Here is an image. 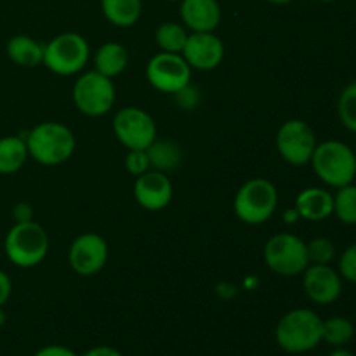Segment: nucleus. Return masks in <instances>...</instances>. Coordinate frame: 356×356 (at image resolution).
<instances>
[{"mask_svg":"<svg viewBox=\"0 0 356 356\" xmlns=\"http://www.w3.org/2000/svg\"><path fill=\"white\" fill-rule=\"evenodd\" d=\"M23 138L26 141L28 155L45 167L68 162L76 146L72 129L61 122H42L28 131Z\"/></svg>","mask_w":356,"mask_h":356,"instance_id":"obj_1","label":"nucleus"},{"mask_svg":"<svg viewBox=\"0 0 356 356\" xmlns=\"http://www.w3.org/2000/svg\"><path fill=\"white\" fill-rule=\"evenodd\" d=\"M322 329L323 320L315 312L296 308L278 320L275 341L285 353H308L322 343Z\"/></svg>","mask_w":356,"mask_h":356,"instance_id":"obj_2","label":"nucleus"},{"mask_svg":"<svg viewBox=\"0 0 356 356\" xmlns=\"http://www.w3.org/2000/svg\"><path fill=\"white\" fill-rule=\"evenodd\" d=\"M3 252L17 268H35L47 257L49 235L38 222H16L3 238Z\"/></svg>","mask_w":356,"mask_h":356,"instance_id":"obj_3","label":"nucleus"},{"mask_svg":"<svg viewBox=\"0 0 356 356\" xmlns=\"http://www.w3.org/2000/svg\"><path fill=\"white\" fill-rule=\"evenodd\" d=\"M309 163L320 181L332 188L351 184L356 176L355 149L341 141L318 143Z\"/></svg>","mask_w":356,"mask_h":356,"instance_id":"obj_4","label":"nucleus"},{"mask_svg":"<svg viewBox=\"0 0 356 356\" xmlns=\"http://www.w3.org/2000/svg\"><path fill=\"white\" fill-rule=\"evenodd\" d=\"M278 205L277 186L270 179L254 177L238 188L233 200L236 218L245 225H263L275 214Z\"/></svg>","mask_w":356,"mask_h":356,"instance_id":"obj_5","label":"nucleus"},{"mask_svg":"<svg viewBox=\"0 0 356 356\" xmlns=\"http://www.w3.org/2000/svg\"><path fill=\"white\" fill-rule=\"evenodd\" d=\"M90 58V47L86 38L75 31L59 33L44 47L45 68L61 76H72L82 72Z\"/></svg>","mask_w":356,"mask_h":356,"instance_id":"obj_6","label":"nucleus"},{"mask_svg":"<svg viewBox=\"0 0 356 356\" xmlns=\"http://www.w3.org/2000/svg\"><path fill=\"white\" fill-rule=\"evenodd\" d=\"M73 103L80 113L87 117H103L113 108L115 90L113 80L101 75L99 72H86L73 83Z\"/></svg>","mask_w":356,"mask_h":356,"instance_id":"obj_7","label":"nucleus"},{"mask_svg":"<svg viewBox=\"0 0 356 356\" xmlns=\"http://www.w3.org/2000/svg\"><path fill=\"white\" fill-rule=\"evenodd\" d=\"M264 263L280 277H298L309 266L306 242L292 233H278L264 245Z\"/></svg>","mask_w":356,"mask_h":356,"instance_id":"obj_8","label":"nucleus"},{"mask_svg":"<svg viewBox=\"0 0 356 356\" xmlns=\"http://www.w3.org/2000/svg\"><path fill=\"white\" fill-rule=\"evenodd\" d=\"M111 127L118 143L127 149H146L156 139L155 120L143 108H120L115 113Z\"/></svg>","mask_w":356,"mask_h":356,"instance_id":"obj_9","label":"nucleus"},{"mask_svg":"<svg viewBox=\"0 0 356 356\" xmlns=\"http://www.w3.org/2000/svg\"><path fill=\"white\" fill-rule=\"evenodd\" d=\"M275 145L280 156L289 165L302 167L312 162L313 152L318 143H316L313 129L305 120L291 118L280 125Z\"/></svg>","mask_w":356,"mask_h":356,"instance_id":"obj_10","label":"nucleus"},{"mask_svg":"<svg viewBox=\"0 0 356 356\" xmlns=\"http://www.w3.org/2000/svg\"><path fill=\"white\" fill-rule=\"evenodd\" d=\"M190 65L181 54L159 52L146 65V79L153 89L165 94H177L191 82Z\"/></svg>","mask_w":356,"mask_h":356,"instance_id":"obj_11","label":"nucleus"},{"mask_svg":"<svg viewBox=\"0 0 356 356\" xmlns=\"http://www.w3.org/2000/svg\"><path fill=\"white\" fill-rule=\"evenodd\" d=\"M106 240L97 233H82L73 240L68 250V261L72 270L80 277H92L97 275L108 263Z\"/></svg>","mask_w":356,"mask_h":356,"instance_id":"obj_12","label":"nucleus"},{"mask_svg":"<svg viewBox=\"0 0 356 356\" xmlns=\"http://www.w3.org/2000/svg\"><path fill=\"white\" fill-rule=\"evenodd\" d=\"M302 289L309 301L320 306L332 305L343 292V278L330 264H309L302 271Z\"/></svg>","mask_w":356,"mask_h":356,"instance_id":"obj_13","label":"nucleus"},{"mask_svg":"<svg viewBox=\"0 0 356 356\" xmlns=\"http://www.w3.org/2000/svg\"><path fill=\"white\" fill-rule=\"evenodd\" d=\"M181 56L186 59L191 70L211 72L225 59V44L214 31L190 33Z\"/></svg>","mask_w":356,"mask_h":356,"instance_id":"obj_14","label":"nucleus"},{"mask_svg":"<svg viewBox=\"0 0 356 356\" xmlns=\"http://www.w3.org/2000/svg\"><path fill=\"white\" fill-rule=\"evenodd\" d=\"M172 183L165 172L149 169L148 172L136 177L134 198L145 211H163L172 200Z\"/></svg>","mask_w":356,"mask_h":356,"instance_id":"obj_15","label":"nucleus"},{"mask_svg":"<svg viewBox=\"0 0 356 356\" xmlns=\"http://www.w3.org/2000/svg\"><path fill=\"white\" fill-rule=\"evenodd\" d=\"M181 21L191 33L214 31L221 23V3L219 0H181Z\"/></svg>","mask_w":356,"mask_h":356,"instance_id":"obj_16","label":"nucleus"},{"mask_svg":"<svg viewBox=\"0 0 356 356\" xmlns=\"http://www.w3.org/2000/svg\"><path fill=\"white\" fill-rule=\"evenodd\" d=\"M294 209L306 221H323L334 214V195L323 188H306L296 198Z\"/></svg>","mask_w":356,"mask_h":356,"instance_id":"obj_17","label":"nucleus"},{"mask_svg":"<svg viewBox=\"0 0 356 356\" xmlns=\"http://www.w3.org/2000/svg\"><path fill=\"white\" fill-rule=\"evenodd\" d=\"M44 47L45 44H40L28 35H14L7 42L6 51L14 65L23 66V68H35L44 61Z\"/></svg>","mask_w":356,"mask_h":356,"instance_id":"obj_18","label":"nucleus"},{"mask_svg":"<svg viewBox=\"0 0 356 356\" xmlns=\"http://www.w3.org/2000/svg\"><path fill=\"white\" fill-rule=\"evenodd\" d=\"M129 65V52L118 42H106L101 45L94 54V66L96 72L108 79H115L125 72Z\"/></svg>","mask_w":356,"mask_h":356,"instance_id":"obj_19","label":"nucleus"},{"mask_svg":"<svg viewBox=\"0 0 356 356\" xmlns=\"http://www.w3.org/2000/svg\"><path fill=\"white\" fill-rule=\"evenodd\" d=\"M103 16L113 26L131 28L143 14V0H101Z\"/></svg>","mask_w":356,"mask_h":356,"instance_id":"obj_20","label":"nucleus"},{"mask_svg":"<svg viewBox=\"0 0 356 356\" xmlns=\"http://www.w3.org/2000/svg\"><path fill=\"white\" fill-rule=\"evenodd\" d=\"M26 141L23 136L0 138V174H14L24 167L28 160Z\"/></svg>","mask_w":356,"mask_h":356,"instance_id":"obj_21","label":"nucleus"},{"mask_svg":"<svg viewBox=\"0 0 356 356\" xmlns=\"http://www.w3.org/2000/svg\"><path fill=\"white\" fill-rule=\"evenodd\" d=\"M149 159V165L153 170H160V172H169V170L176 169L181 163V148L172 141H153L152 145L146 148Z\"/></svg>","mask_w":356,"mask_h":356,"instance_id":"obj_22","label":"nucleus"},{"mask_svg":"<svg viewBox=\"0 0 356 356\" xmlns=\"http://www.w3.org/2000/svg\"><path fill=\"white\" fill-rule=\"evenodd\" d=\"M190 31L186 26L176 21H165L159 24L155 30V42L162 52H172V54H181L186 45Z\"/></svg>","mask_w":356,"mask_h":356,"instance_id":"obj_23","label":"nucleus"},{"mask_svg":"<svg viewBox=\"0 0 356 356\" xmlns=\"http://www.w3.org/2000/svg\"><path fill=\"white\" fill-rule=\"evenodd\" d=\"M355 325L351 320L344 316H332L329 320H323L322 329V343H327L329 346L343 348L353 339Z\"/></svg>","mask_w":356,"mask_h":356,"instance_id":"obj_24","label":"nucleus"},{"mask_svg":"<svg viewBox=\"0 0 356 356\" xmlns=\"http://www.w3.org/2000/svg\"><path fill=\"white\" fill-rule=\"evenodd\" d=\"M334 214L344 225H356V186L353 183L337 188L334 195Z\"/></svg>","mask_w":356,"mask_h":356,"instance_id":"obj_25","label":"nucleus"},{"mask_svg":"<svg viewBox=\"0 0 356 356\" xmlns=\"http://www.w3.org/2000/svg\"><path fill=\"white\" fill-rule=\"evenodd\" d=\"M337 115L348 131L356 132V82H351L341 92L337 101Z\"/></svg>","mask_w":356,"mask_h":356,"instance_id":"obj_26","label":"nucleus"},{"mask_svg":"<svg viewBox=\"0 0 356 356\" xmlns=\"http://www.w3.org/2000/svg\"><path fill=\"white\" fill-rule=\"evenodd\" d=\"M309 264H330L336 256V245L329 238H315L306 243Z\"/></svg>","mask_w":356,"mask_h":356,"instance_id":"obj_27","label":"nucleus"},{"mask_svg":"<svg viewBox=\"0 0 356 356\" xmlns=\"http://www.w3.org/2000/svg\"><path fill=\"white\" fill-rule=\"evenodd\" d=\"M125 169L132 176H141V174L148 172L152 169L148 159V152L146 149H129V153L125 155Z\"/></svg>","mask_w":356,"mask_h":356,"instance_id":"obj_28","label":"nucleus"},{"mask_svg":"<svg viewBox=\"0 0 356 356\" xmlns=\"http://www.w3.org/2000/svg\"><path fill=\"white\" fill-rule=\"evenodd\" d=\"M341 278L356 284V243L348 247L339 259Z\"/></svg>","mask_w":356,"mask_h":356,"instance_id":"obj_29","label":"nucleus"},{"mask_svg":"<svg viewBox=\"0 0 356 356\" xmlns=\"http://www.w3.org/2000/svg\"><path fill=\"white\" fill-rule=\"evenodd\" d=\"M33 356H79L73 350L63 346V344H49L40 348Z\"/></svg>","mask_w":356,"mask_h":356,"instance_id":"obj_30","label":"nucleus"},{"mask_svg":"<svg viewBox=\"0 0 356 356\" xmlns=\"http://www.w3.org/2000/svg\"><path fill=\"white\" fill-rule=\"evenodd\" d=\"M10 294H13V280H10V277L6 271L0 270V308L7 305Z\"/></svg>","mask_w":356,"mask_h":356,"instance_id":"obj_31","label":"nucleus"},{"mask_svg":"<svg viewBox=\"0 0 356 356\" xmlns=\"http://www.w3.org/2000/svg\"><path fill=\"white\" fill-rule=\"evenodd\" d=\"M13 216L14 219H16V222L31 221V218H33V211H31V207L28 204H17L16 207H14Z\"/></svg>","mask_w":356,"mask_h":356,"instance_id":"obj_32","label":"nucleus"},{"mask_svg":"<svg viewBox=\"0 0 356 356\" xmlns=\"http://www.w3.org/2000/svg\"><path fill=\"white\" fill-rule=\"evenodd\" d=\"M82 356H124L117 348L111 346H94L87 350Z\"/></svg>","mask_w":356,"mask_h":356,"instance_id":"obj_33","label":"nucleus"},{"mask_svg":"<svg viewBox=\"0 0 356 356\" xmlns=\"http://www.w3.org/2000/svg\"><path fill=\"white\" fill-rule=\"evenodd\" d=\"M298 219H301V218H299V214L296 209H292L291 212H285V222H296Z\"/></svg>","mask_w":356,"mask_h":356,"instance_id":"obj_34","label":"nucleus"},{"mask_svg":"<svg viewBox=\"0 0 356 356\" xmlns=\"http://www.w3.org/2000/svg\"><path fill=\"white\" fill-rule=\"evenodd\" d=\"M329 356H355V355L343 346V348H336V350H334Z\"/></svg>","mask_w":356,"mask_h":356,"instance_id":"obj_35","label":"nucleus"},{"mask_svg":"<svg viewBox=\"0 0 356 356\" xmlns=\"http://www.w3.org/2000/svg\"><path fill=\"white\" fill-rule=\"evenodd\" d=\"M266 2L275 3V6H287V3H291L292 0H266Z\"/></svg>","mask_w":356,"mask_h":356,"instance_id":"obj_36","label":"nucleus"},{"mask_svg":"<svg viewBox=\"0 0 356 356\" xmlns=\"http://www.w3.org/2000/svg\"><path fill=\"white\" fill-rule=\"evenodd\" d=\"M6 320H7V316H6V313H3V309L0 308V327L3 325V323H6Z\"/></svg>","mask_w":356,"mask_h":356,"instance_id":"obj_37","label":"nucleus"},{"mask_svg":"<svg viewBox=\"0 0 356 356\" xmlns=\"http://www.w3.org/2000/svg\"><path fill=\"white\" fill-rule=\"evenodd\" d=\"M318 2H323V3H332V2H337V0H318Z\"/></svg>","mask_w":356,"mask_h":356,"instance_id":"obj_38","label":"nucleus"},{"mask_svg":"<svg viewBox=\"0 0 356 356\" xmlns=\"http://www.w3.org/2000/svg\"><path fill=\"white\" fill-rule=\"evenodd\" d=\"M167 2H181V0H167Z\"/></svg>","mask_w":356,"mask_h":356,"instance_id":"obj_39","label":"nucleus"},{"mask_svg":"<svg viewBox=\"0 0 356 356\" xmlns=\"http://www.w3.org/2000/svg\"><path fill=\"white\" fill-rule=\"evenodd\" d=\"M355 155H356V148H355Z\"/></svg>","mask_w":356,"mask_h":356,"instance_id":"obj_40","label":"nucleus"}]
</instances>
